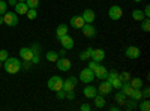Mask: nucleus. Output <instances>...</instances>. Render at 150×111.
<instances>
[{
	"label": "nucleus",
	"mask_w": 150,
	"mask_h": 111,
	"mask_svg": "<svg viewBox=\"0 0 150 111\" xmlns=\"http://www.w3.org/2000/svg\"><path fill=\"white\" fill-rule=\"evenodd\" d=\"M129 84L132 86V89H141L143 87V80L141 78H131Z\"/></svg>",
	"instance_id": "nucleus-23"
},
{
	"label": "nucleus",
	"mask_w": 150,
	"mask_h": 111,
	"mask_svg": "<svg viewBox=\"0 0 150 111\" xmlns=\"http://www.w3.org/2000/svg\"><path fill=\"white\" fill-rule=\"evenodd\" d=\"M0 68H2V62H0Z\"/></svg>",
	"instance_id": "nucleus-49"
},
{
	"label": "nucleus",
	"mask_w": 150,
	"mask_h": 111,
	"mask_svg": "<svg viewBox=\"0 0 150 111\" xmlns=\"http://www.w3.org/2000/svg\"><path fill=\"white\" fill-rule=\"evenodd\" d=\"M32 62H33V63H39V56H38V54H33Z\"/></svg>",
	"instance_id": "nucleus-41"
},
{
	"label": "nucleus",
	"mask_w": 150,
	"mask_h": 111,
	"mask_svg": "<svg viewBox=\"0 0 150 111\" xmlns=\"http://www.w3.org/2000/svg\"><path fill=\"white\" fill-rule=\"evenodd\" d=\"M68 30H69V27L66 26V24H60V26H57V30H56V36L60 39L62 36H65V35H68Z\"/></svg>",
	"instance_id": "nucleus-19"
},
{
	"label": "nucleus",
	"mask_w": 150,
	"mask_h": 111,
	"mask_svg": "<svg viewBox=\"0 0 150 111\" xmlns=\"http://www.w3.org/2000/svg\"><path fill=\"white\" fill-rule=\"evenodd\" d=\"M134 2H137V3H140V2H141V0H134Z\"/></svg>",
	"instance_id": "nucleus-47"
},
{
	"label": "nucleus",
	"mask_w": 150,
	"mask_h": 111,
	"mask_svg": "<svg viewBox=\"0 0 150 111\" xmlns=\"http://www.w3.org/2000/svg\"><path fill=\"white\" fill-rule=\"evenodd\" d=\"M66 53H68V50H60V51H57V54H59V57H66Z\"/></svg>",
	"instance_id": "nucleus-39"
},
{
	"label": "nucleus",
	"mask_w": 150,
	"mask_h": 111,
	"mask_svg": "<svg viewBox=\"0 0 150 111\" xmlns=\"http://www.w3.org/2000/svg\"><path fill=\"white\" fill-rule=\"evenodd\" d=\"M69 24H71L72 27H75V29H81L86 23H84V20H83V17H81V15H74V17L71 18Z\"/></svg>",
	"instance_id": "nucleus-15"
},
{
	"label": "nucleus",
	"mask_w": 150,
	"mask_h": 111,
	"mask_svg": "<svg viewBox=\"0 0 150 111\" xmlns=\"http://www.w3.org/2000/svg\"><path fill=\"white\" fill-rule=\"evenodd\" d=\"M26 15H27V18H29V20H35V18L38 17V14H36V9H29Z\"/></svg>",
	"instance_id": "nucleus-32"
},
{
	"label": "nucleus",
	"mask_w": 150,
	"mask_h": 111,
	"mask_svg": "<svg viewBox=\"0 0 150 111\" xmlns=\"http://www.w3.org/2000/svg\"><path fill=\"white\" fill-rule=\"evenodd\" d=\"M8 3H9L11 6H15V5H17V0H8Z\"/></svg>",
	"instance_id": "nucleus-44"
},
{
	"label": "nucleus",
	"mask_w": 150,
	"mask_h": 111,
	"mask_svg": "<svg viewBox=\"0 0 150 111\" xmlns=\"http://www.w3.org/2000/svg\"><path fill=\"white\" fill-rule=\"evenodd\" d=\"M78 80L75 78V77H69L68 80L63 81V86H62V89H63L65 92H69V90H74L75 89V86H77Z\"/></svg>",
	"instance_id": "nucleus-9"
},
{
	"label": "nucleus",
	"mask_w": 150,
	"mask_h": 111,
	"mask_svg": "<svg viewBox=\"0 0 150 111\" xmlns=\"http://www.w3.org/2000/svg\"><path fill=\"white\" fill-rule=\"evenodd\" d=\"M90 51H92V48H87L86 51H83V53L80 54V59H81V60H89V59H90Z\"/></svg>",
	"instance_id": "nucleus-30"
},
{
	"label": "nucleus",
	"mask_w": 150,
	"mask_h": 111,
	"mask_svg": "<svg viewBox=\"0 0 150 111\" xmlns=\"http://www.w3.org/2000/svg\"><path fill=\"white\" fill-rule=\"evenodd\" d=\"M81 17H83L84 23H93V21H95V18H96L93 9H86V11L83 12V15H81Z\"/></svg>",
	"instance_id": "nucleus-18"
},
{
	"label": "nucleus",
	"mask_w": 150,
	"mask_h": 111,
	"mask_svg": "<svg viewBox=\"0 0 150 111\" xmlns=\"http://www.w3.org/2000/svg\"><path fill=\"white\" fill-rule=\"evenodd\" d=\"M119 78H120L122 83H128V81L131 80V74H129V72H122L120 75H119Z\"/></svg>",
	"instance_id": "nucleus-28"
},
{
	"label": "nucleus",
	"mask_w": 150,
	"mask_h": 111,
	"mask_svg": "<svg viewBox=\"0 0 150 111\" xmlns=\"http://www.w3.org/2000/svg\"><path fill=\"white\" fill-rule=\"evenodd\" d=\"M126 108H128V110H134V108H135V101H132V102H129V104L126 105Z\"/></svg>",
	"instance_id": "nucleus-43"
},
{
	"label": "nucleus",
	"mask_w": 150,
	"mask_h": 111,
	"mask_svg": "<svg viewBox=\"0 0 150 111\" xmlns=\"http://www.w3.org/2000/svg\"><path fill=\"white\" fill-rule=\"evenodd\" d=\"M93 72H95V78H99V80H107L108 71H107V68H105V66L98 65V68H96Z\"/></svg>",
	"instance_id": "nucleus-12"
},
{
	"label": "nucleus",
	"mask_w": 150,
	"mask_h": 111,
	"mask_svg": "<svg viewBox=\"0 0 150 111\" xmlns=\"http://www.w3.org/2000/svg\"><path fill=\"white\" fill-rule=\"evenodd\" d=\"M141 23H143V24H141L143 30H144V32H149V30H150V20H149V18H144Z\"/></svg>",
	"instance_id": "nucleus-31"
},
{
	"label": "nucleus",
	"mask_w": 150,
	"mask_h": 111,
	"mask_svg": "<svg viewBox=\"0 0 150 111\" xmlns=\"http://www.w3.org/2000/svg\"><path fill=\"white\" fill-rule=\"evenodd\" d=\"M83 93H84V96L86 98H89V99H93V98L98 95V89L96 87H93V86H90V83L84 87V90H83Z\"/></svg>",
	"instance_id": "nucleus-14"
},
{
	"label": "nucleus",
	"mask_w": 150,
	"mask_h": 111,
	"mask_svg": "<svg viewBox=\"0 0 150 111\" xmlns=\"http://www.w3.org/2000/svg\"><path fill=\"white\" fill-rule=\"evenodd\" d=\"M129 98H131L132 101H135V102H137V101H140L141 98H143V95H141V89H134Z\"/></svg>",
	"instance_id": "nucleus-24"
},
{
	"label": "nucleus",
	"mask_w": 150,
	"mask_h": 111,
	"mask_svg": "<svg viewBox=\"0 0 150 111\" xmlns=\"http://www.w3.org/2000/svg\"><path fill=\"white\" fill-rule=\"evenodd\" d=\"M140 110H141V111H149V110H150V102H149V101H143V102L140 104Z\"/></svg>",
	"instance_id": "nucleus-34"
},
{
	"label": "nucleus",
	"mask_w": 150,
	"mask_h": 111,
	"mask_svg": "<svg viewBox=\"0 0 150 111\" xmlns=\"http://www.w3.org/2000/svg\"><path fill=\"white\" fill-rule=\"evenodd\" d=\"M26 3H27L29 9H36L39 6V0H26Z\"/></svg>",
	"instance_id": "nucleus-29"
},
{
	"label": "nucleus",
	"mask_w": 150,
	"mask_h": 111,
	"mask_svg": "<svg viewBox=\"0 0 150 111\" xmlns=\"http://www.w3.org/2000/svg\"><path fill=\"white\" fill-rule=\"evenodd\" d=\"M98 65H99V62L90 60V62H89V66H87V68H89V69H92V71H95V69L98 68Z\"/></svg>",
	"instance_id": "nucleus-36"
},
{
	"label": "nucleus",
	"mask_w": 150,
	"mask_h": 111,
	"mask_svg": "<svg viewBox=\"0 0 150 111\" xmlns=\"http://www.w3.org/2000/svg\"><path fill=\"white\" fill-rule=\"evenodd\" d=\"M93 101H95V107L96 108H104L105 107V98H104V95H96L93 98Z\"/></svg>",
	"instance_id": "nucleus-20"
},
{
	"label": "nucleus",
	"mask_w": 150,
	"mask_h": 111,
	"mask_svg": "<svg viewBox=\"0 0 150 111\" xmlns=\"http://www.w3.org/2000/svg\"><path fill=\"white\" fill-rule=\"evenodd\" d=\"M81 32H83L84 36H87V38H95V35H96V30L92 26V23H86L81 27Z\"/></svg>",
	"instance_id": "nucleus-10"
},
{
	"label": "nucleus",
	"mask_w": 150,
	"mask_h": 111,
	"mask_svg": "<svg viewBox=\"0 0 150 111\" xmlns=\"http://www.w3.org/2000/svg\"><path fill=\"white\" fill-rule=\"evenodd\" d=\"M141 95H143V96H144V98H149V96H150V90H149V89H144V90H143V93H141Z\"/></svg>",
	"instance_id": "nucleus-42"
},
{
	"label": "nucleus",
	"mask_w": 150,
	"mask_h": 111,
	"mask_svg": "<svg viewBox=\"0 0 150 111\" xmlns=\"http://www.w3.org/2000/svg\"><path fill=\"white\" fill-rule=\"evenodd\" d=\"M57 98H59V99H65V98H66V92L63 89L57 90Z\"/></svg>",
	"instance_id": "nucleus-37"
},
{
	"label": "nucleus",
	"mask_w": 150,
	"mask_h": 111,
	"mask_svg": "<svg viewBox=\"0 0 150 111\" xmlns=\"http://www.w3.org/2000/svg\"><path fill=\"white\" fill-rule=\"evenodd\" d=\"M108 17H110L111 20H114V21L120 20V18L123 17V9H122L119 5L111 6V8H110V11H108Z\"/></svg>",
	"instance_id": "nucleus-5"
},
{
	"label": "nucleus",
	"mask_w": 150,
	"mask_h": 111,
	"mask_svg": "<svg viewBox=\"0 0 150 111\" xmlns=\"http://www.w3.org/2000/svg\"><path fill=\"white\" fill-rule=\"evenodd\" d=\"M132 18L137 20V21H143V20L146 18V15H144V12H143L141 9H135V11L132 12Z\"/></svg>",
	"instance_id": "nucleus-22"
},
{
	"label": "nucleus",
	"mask_w": 150,
	"mask_h": 111,
	"mask_svg": "<svg viewBox=\"0 0 150 111\" xmlns=\"http://www.w3.org/2000/svg\"><path fill=\"white\" fill-rule=\"evenodd\" d=\"M3 24V15H0V26Z\"/></svg>",
	"instance_id": "nucleus-46"
},
{
	"label": "nucleus",
	"mask_w": 150,
	"mask_h": 111,
	"mask_svg": "<svg viewBox=\"0 0 150 111\" xmlns=\"http://www.w3.org/2000/svg\"><path fill=\"white\" fill-rule=\"evenodd\" d=\"M107 81H110V83H111L112 89H120V87H122V81H120L119 75H117V77H114V78H111V80H107Z\"/></svg>",
	"instance_id": "nucleus-25"
},
{
	"label": "nucleus",
	"mask_w": 150,
	"mask_h": 111,
	"mask_svg": "<svg viewBox=\"0 0 150 111\" xmlns=\"http://www.w3.org/2000/svg\"><path fill=\"white\" fill-rule=\"evenodd\" d=\"M45 57H47V60H48V62H57V59H59V54H57L56 51H48Z\"/></svg>",
	"instance_id": "nucleus-26"
},
{
	"label": "nucleus",
	"mask_w": 150,
	"mask_h": 111,
	"mask_svg": "<svg viewBox=\"0 0 150 111\" xmlns=\"http://www.w3.org/2000/svg\"><path fill=\"white\" fill-rule=\"evenodd\" d=\"M3 68L8 74H18L21 69V62L15 57H8L3 62Z\"/></svg>",
	"instance_id": "nucleus-1"
},
{
	"label": "nucleus",
	"mask_w": 150,
	"mask_h": 111,
	"mask_svg": "<svg viewBox=\"0 0 150 111\" xmlns=\"http://www.w3.org/2000/svg\"><path fill=\"white\" fill-rule=\"evenodd\" d=\"M111 90H112V86H111V83L107 81V80H102L101 86L98 87V93H99V95H104V96H105V95H110Z\"/></svg>",
	"instance_id": "nucleus-7"
},
{
	"label": "nucleus",
	"mask_w": 150,
	"mask_h": 111,
	"mask_svg": "<svg viewBox=\"0 0 150 111\" xmlns=\"http://www.w3.org/2000/svg\"><path fill=\"white\" fill-rule=\"evenodd\" d=\"M56 63H57V68H59L60 71H63V72L69 71V69H71V66H72L71 60H69V59H66V57H59Z\"/></svg>",
	"instance_id": "nucleus-6"
},
{
	"label": "nucleus",
	"mask_w": 150,
	"mask_h": 111,
	"mask_svg": "<svg viewBox=\"0 0 150 111\" xmlns=\"http://www.w3.org/2000/svg\"><path fill=\"white\" fill-rule=\"evenodd\" d=\"M125 54H126V57L128 59H138L140 56H141V51H140V48L138 47H134V45H131V47H128L126 48V51H125Z\"/></svg>",
	"instance_id": "nucleus-8"
},
{
	"label": "nucleus",
	"mask_w": 150,
	"mask_h": 111,
	"mask_svg": "<svg viewBox=\"0 0 150 111\" xmlns=\"http://www.w3.org/2000/svg\"><path fill=\"white\" fill-rule=\"evenodd\" d=\"M93 78H95V72H93L92 69H89V68L81 69V72H80V80H81V83L89 84V83L93 81Z\"/></svg>",
	"instance_id": "nucleus-4"
},
{
	"label": "nucleus",
	"mask_w": 150,
	"mask_h": 111,
	"mask_svg": "<svg viewBox=\"0 0 150 111\" xmlns=\"http://www.w3.org/2000/svg\"><path fill=\"white\" fill-rule=\"evenodd\" d=\"M20 56L24 62H32V57H33V51H32V48H27V47H24L20 50Z\"/></svg>",
	"instance_id": "nucleus-16"
},
{
	"label": "nucleus",
	"mask_w": 150,
	"mask_h": 111,
	"mask_svg": "<svg viewBox=\"0 0 150 111\" xmlns=\"http://www.w3.org/2000/svg\"><path fill=\"white\" fill-rule=\"evenodd\" d=\"M116 101H117V104H125L126 102V95L122 93V92H117L116 93Z\"/></svg>",
	"instance_id": "nucleus-27"
},
{
	"label": "nucleus",
	"mask_w": 150,
	"mask_h": 111,
	"mask_svg": "<svg viewBox=\"0 0 150 111\" xmlns=\"http://www.w3.org/2000/svg\"><path fill=\"white\" fill-rule=\"evenodd\" d=\"M17 2H26V0H17Z\"/></svg>",
	"instance_id": "nucleus-48"
},
{
	"label": "nucleus",
	"mask_w": 150,
	"mask_h": 111,
	"mask_svg": "<svg viewBox=\"0 0 150 111\" xmlns=\"http://www.w3.org/2000/svg\"><path fill=\"white\" fill-rule=\"evenodd\" d=\"M90 57H92V60H95V62H101L105 59V51L104 50H101V48H98V50H93L92 48V51H90Z\"/></svg>",
	"instance_id": "nucleus-11"
},
{
	"label": "nucleus",
	"mask_w": 150,
	"mask_h": 111,
	"mask_svg": "<svg viewBox=\"0 0 150 111\" xmlns=\"http://www.w3.org/2000/svg\"><path fill=\"white\" fill-rule=\"evenodd\" d=\"M8 57H9V53H8L6 50H2V51H0V62H2V63H3V62H5Z\"/></svg>",
	"instance_id": "nucleus-35"
},
{
	"label": "nucleus",
	"mask_w": 150,
	"mask_h": 111,
	"mask_svg": "<svg viewBox=\"0 0 150 111\" xmlns=\"http://www.w3.org/2000/svg\"><path fill=\"white\" fill-rule=\"evenodd\" d=\"M3 24H6V26H9V27H15L18 24V14L6 11L3 14Z\"/></svg>",
	"instance_id": "nucleus-2"
},
{
	"label": "nucleus",
	"mask_w": 150,
	"mask_h": 111,
	"mask_svg": "<svg viewBox=\"0 0 150 111\" xmlns=\"http://www.w3.org/2000/svg\"><path fill=\"white\" fill-rule=\"evenodd\" d=\"M132 86L129 84V81L128 83H122V87H120V92L122 93H125L126 96H131V93H132Z\"/></svg>",
	"instance_id": "nucleus-21"
},
{
	"label": "nucleus",
	"mask_w": 150,
	"mask_h": 111,
	"mask_svg": "<svg viewBox=\"0 0 150 111\" xmlns=\"http://www.w3.org/2000/svg\"><path fill=\"white\" fill-rule=\"evenodd\" d=\"M6 11H8V3L3 2V0H0V15H3Z\"/></svg>",
	"instance_id": "nucleus-33"
},
{
	"label": "nucleus",
	"mask_w": 150,
	"mask_h": 111,
	"mask_svg": "<svg viewBox=\"0 0 150 111\" xmlns=\"http://www.w3.org/2000/svg\"><path fill=\"white\" fill-rule=\"evenodd\" d=\"M110 110H111V111H116V110L119 111V107H117V105H112V107H110Z\"/></svg>",
	"instance_id": "nucleus-45"
},
{
	"label": "nucleus",
	"mask_w": 150,
	"mask_h": 111,
	"mask_svg": "<svg viewBox=\"0 0 150 111\" xmlns=\"http://www.w3.org/2000/svg\"><path fill=\"white\" fill-rule=\"evenodd\" d=\"M47 86H48V89H50V90L57 92V90L62 89V86H63V80H62L60 77H57V75H54V77H51V78L48 80Z\"/></svg>",
	"instance_id": "nucleus-3"
},
{
	"label": "nucleus",
	"mask_w": 150,
	"mask_h": 111,
	"mask_svg": "<svg viewBox=\"0 0 150 111\" xmlns=\"http://www.w3.org/2000/svg\"><path fill=\"white\" fill-rule=\"evenodd\" d=\"M90 110H92V107L89 104H83L81 105V111H90Z\"/></svg>",
	"instance_id": "nucleus-38"
},
{
	"label": "nucleus",
	"mask_w": 150,
	"mask_h": 111,
	"mask_svg": "<svg viewBox=\"0 0 150 111\" xmlns=\"http://www.w3.org/2000/svg\"><path fill=\"white\" fill-rule=\"evenodd\" d=\"M143 12H144V15H146V18H149V17H150V6L147 5V6H146V9H144Z\"/></svg>",
	"instance_id": "nucleus-40"
},
{
	"label": "nucleus",
	"mask_w": 150,
	"mask_h": 111,
	"mask_svg": "<svg viewBox=\"0 0 150 111\" xmlns=\"http://www.w3.org/2000/svg\"><path fill=\"white\" fill-rule=\"evenodd\" d=\"M60 44H62V47H63L65 50H71V48H74V39L71 38L69 35L62 36V38H60Z\"/></svg>",
	"instance_id": "nucleus-13"
},
{
	"label": "nucleus",
	"mask_w": 150,
	"mask_h": 111,
	"mask_svg": "<svg viewBox=\"0 0 150 111\" xmlns=\"http://www.w3.org/2000/svg\"><path fill=\"white\" fill-rule=\"evenodd\" d=\"M27 11H29V6H27L26 2H17V5H15V14H18V15H26Z\"/></svg>",
	"instance_id": "nucleus-17"
}]
</instances>
